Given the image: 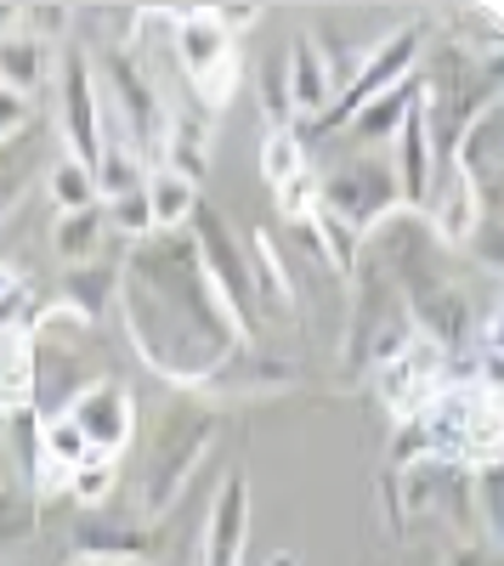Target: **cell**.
I'll list each match as a JSON object with an SVG mask.
<instances>
[{
	"label": "cell",
	"instance_id": "cell-21",
	"mask_svg": "<svg viewBox=\"0 0 504 566\" xmlns=\"http://www.w3.org/2000/svg\"><path fill=\"white\" fill-rule=\"evenodd\" d=\"M52 199H57L63 216L69 210H91V205H97V176H91L80 159H57L52 165Z\"/></svg>",
	"mask_w": 504,
	"mask_h": 566
},
{
	"label": "cell",
	"instance_id": "cell-1",
	"mask_svg": "<svg viewBox=\"0 0 504 566\" xmlns=\"http://www.w3.org/2000/svg\"><path fill=\"white\" fill-rule=\"evenodd\" d=\"M119 312L136 352L170 380H210L244 340L227 306L216 301L188 232L136 239L119 277Z\"/></svg>",
	"mask_w": 504,
	"mask_h": 566
},
{
	"label": "cell",
	"instance_id": "cell-11",
	"mask_svg": "<svg viewBox=\"0 0 504 566\" xmlns=\"http://www.w3.org/2000/svg\"><path fill=\"white\" fill-rule=\"evenodd\" d=\"M63 136H69V159H80L85 170H97L103 119H97V85H91L85 52L63 57Z\"/></svg>",
	"mask_w": 504,
	"mask_h": 566
},
{
	"label": "cell",
	"instance_id": "cell-20",
	"mask_svg": "<svg viewBox=\"0 0 504 566\" xmlns=\"http://www.w3.org/2000/svg\"><path fill=\"white\" fill-rule=\"evenodd\" d=\"M103 210L91 205V210H69V216H57V255L63 261H85L91 250H97V239H103Z\"/></svg>",
	"mask_w": 504,
	"mask_h": 566
},
{
	"label": "cell",
	"instance_id": "cell-10",
	"mask_svg": "<svg viewBox=\"0 0 504 566\" xmlns=\"http://www.w3.org/2000/svg\"><path fill=\"white\" fill-rule=\"evenodd\" d=\"M69 419H74V431L85 437V448H91V453L114 459V453L130 442L136 408H130L125 386H114V380H97V386H85V391L69 402Z\"/></svg>",
	"mask_w": 504,
	"mask_h": 566
},
{
	"label": "cell",
	"instance_id": "cell-17",
	"mask_svg": "<svg viewBox=\"0 0 504 566\" xmlns=\"http://www.w3.org/2000/svg\"><path fill=\"white\" fill-rule=\"evenodd\" d=\"M80 544H85V555H91V560H103V566H119V560H143V555H154V544H148L143 533H130V527H85V533H80Z\"/></svg>",
	"mask_w": 504,
	"mask_h": 566
},
{
	"label": "cell",
	"instance_id": "cell-8",
	"mask_svg": "<svg viewBox=\"0 0 504 566\" xmlns=\"http://www.w3.org/2000/svg\"><path fill=\"white\" fill-rule=\"evenodd\" d=\"M97 114L125 125V136L136 142V159L165 142V108H159V97H154V85L136 74L125 57L108 63V103H97Z\"/></svg>",
	"mask_w": 504,
	"mask_h": 566
},
{
	"label": "cell",
	"instance_id": "cell-15",
	"mask_svg": "<svg viewBox=\"0 0 504 566\" xmlns=\"http://www.w3.org/2000/svg\"><path fill=\"white\" fill-rule=\"evenodd\" d=\"M414 103H420V80H402V85L380 91L375 103H363V108L346 119L351 142H386V136H397V125L408 119V108H414Z\"/></svg>",
	"mask_w": 504,
	"mask_h": 566
},
{
	"label": "cell",
	"instance_id": "cell-12",
	"mask_svg": "<svg viewBox=\"0 0 504 566\" xmlns=\"http://www.w3.org/2000/svg\"><path fill=\"white\" fill-rule=\"evenodd\" d=\"M244 538H250V482L227 476L216 504H210L204 538H199V566H239L244 560Z\"/></svg>",
	"mask_w": 504,
	"mask_h": 566
},
{
	"label": "cell",
	"instance_id": "cell-19",
	"mask_svg": "<svg viewBox=\"0 0 504 566\" xmlns=\"http://www.w3.org/2000/svg\"><path fill=\"white\" fill-rule=\"evenodd\" d=\"M261 176L272 187H290L301 176V130L290 125H272V136L261 142Z\"/></svg>",
	"mask_w": 504,
	"mask_h": 566
},
{
	"label": "cell",
	"instance_id": "cell-13",
	"mask_svg": "<svg viewBox=\"0 0 504 566\" xmlns=\"http://www.w3.org/2000/svg\"><path fill=\"white\" fill-rule=\"evenodd\" d=\"M391 176H397V205L426 210V199H431V125H426L420 103L397 125V170Z\"/></svg>",
	"mask_w": 504,
	"mask_h": 566
},
{
	"label": "cell",
	"instance_id": "cell-25",
	"mask_svg": "<svg viewBox=\"0 0 504 566\" xmlns=\"http://www.w3.org/2000/svg\"><path fill=\"white\" fill-rule=\"evenodd\" d=\"M103 221H114L119 232H130V239H148L154 221H148V199H143V187H136V193H125V199H108V216H103Z\"/></svg>",
	"mask_w": 504,
	"mask_h": 566
},
{
	"label": "cell",
	"instance_id": "cell-18",
	"mask_svg": "<svg viewBox=\"0 0 504 566\" xmlns=\"http://www.w3.org/2000/svg\"><path fill=\"white\" fill-rule=\"evenodd\" d=\"M0 80H7V91L29 97L34 80H40V40H29V34H7V40H0Z\"/></svg>",
	"mask_w": 504,
	"mask_h": 566
},
{
	"label": "cell",
	"instance_id": "cell-9",
	"mask_svg": "<svg viewBox=\"0 0 504 566\" xmlns=\"http://www.w3.org/2000/svg\"><path fill=\"white\" fill-rule=\"evenodd\" d=\"M498 125H504V114H498V103H487V108L460 130V159H453V176L471 187V199H476V210H482L487 221H493V210H498V165H504Z\"/></svg>",
	"mask_w": 504,
	"mask_h": 566
},
{
	"label": "cell",
	"instance_id": "cell-14",
	"mask_svg": "<svg viewBox=\"0 0 504 566\" xmlns=\"http://www.w3.org/2000/svg\"><path fill=\"white\" fill-rule=\"evenodd\" d=\"M143 199H148V221L154 232H181L188 216L199 210V187L188 176H176L170 165H159L148 181H143Z\"/></svg>",
	"mask_w": 504,
	"mask_h": 566
},
{
	"label": "cell",
	"instance_id": "cell-4",
	"mask_svg": "<svg viewBox=\"0 0 504 566\" xmlns=\"http://www.w3.org/2000/svg\"><path fill=\"white\" fill-rule=\"evenodd\" d=\"M210 437H216V413L210 408L176 402L165 413V424L154 431V459H148V504L154 510H165L181 488H188V476H193V464L204 459Z\"/></svg>",
	"mask_w": 504,
	"mask_h": 566
},
{
	"label": "cell",
	"instance_id": "cell-24",
	"mask_svg": "<svg viewBox=\"0 0 504 566\" xmlns=\"http://www.w3.org/2000/svg\"><path fill=\"white\" fill-rule=\"evenodd\" d=\"M306 227H312V232H324L329 261H335L340 272H351V266H357V232H351V227H340V221H335V216H324V210H317Z\"/></svg>",
	"mask_w": 504,
	"mask_h": 566
},
{
	"label": "cell",
	"instance_id": "cell-23",
	"mask_svg": "<svg viewBox=\"0 0 504 566\" xmlns=\"http://www.w3.org/2000/svg\"><path fill=\"white\" fill-rule=\"evenodd\" d=\"M63 290L80 301L85 317H97V312L108 306V295H114V272H103V266H80V272H69Z\"/></svg>",
	"mask_w": 504,
	"mask_h": 566
},
{
	"label": "cell",
	"instance_id": "cell-2",
	"mask_svg": "<svg viewBox=\"0 0 504 566\" xmlns=\"http://www.w3.org/2000/svg\"><path fill=\"white\" fill-rule=\"evenodd\" d=\"M188 239H193V255H199V266H204V277H210V290H216V301L227 306V317H233V328L239 335H250L255 328V272H250V255H244V244L233 239V227L221 221V210H210L204 199H199V210L188 216Z\"/></svg>",
	"mask_w": 504,
	"mask_h": 566
},
{
	"label": "cell",
	"instance_id": "cell-26",
	"mask_svg": "<svg viewBox=\"0 0 504 566\" xmlns=\"http://www.w3.org/2000/svg\"><path fill=\"white\" fill-rule=\"evenodd\" d=\"M23 119H29V97H18V91L0 85V142L18 136V125H23Z\"/></svg>",
	"mask_w": 504,
	"mask_h": 566
},
{
	"label": "cell",
	"instance_id": "cell-16",
	"mask_svg": "<svg viewBox=\"0 0 504 566\" xmlns=\"http://www.w3.org/2000/svg\"><path fill=\"white\" fill-rule=\"evenodd\" d=\"M329 91H335L329 63L317 57L312 40H295V45H290V103L306 108V114H324V108H329Z\"/></svg>",
	"mask_w": 504,
	"mask_h": 566
},
{
	"label": "cell",
	"instance_id": "cell-22",
	"mask_svg": "<svg viewBox=\"0 0 504 566\" xmlns=\"http://www.w3.org/2000/svg\"><path fill=\"white\" fill-rule=\"evenodd\" d=\"M108 488H114V459H103V453H91L85 464L69 470V493H74L80 504H103Z\"/></svg>",
	"mask_w": 504,
	"mask_h": 566
},
{
	"label": "cell",
	"instance_id": "cell-6",
	"mask_svg": "<svg viewBox=\"0 0 504 566\" xmlns=\"http://www.w3.org/2000/svg\"><path fill=\"white\" fill-rule=\"evenodd\" d=\"M170 18H176V52H181L188 80L204 91V103H227V91H233V80H239L233 34H227L210 12H193V7H181Z\"/></svg>",
	"mask_w": 504,
	"mask_h": 566
},
{
	"label": "cell",
	"instance_id": "cell-7",
	"mask_svg": "<svg viewBox=\"0 0 504 566\" xmlns=\"http://www.w3.org/2000/svg\"><path fill=\"white\" fill-rule=\"evenodd\" d=\"M380 368V397L397 408V419H414L431 397L448 391V374H442V346L437 340H420V335H408Z\"/></svg>",
	"mask_w": 504,
	"mask_h": 566
},
{
	"label": "cell",
	"instance_id": "cell-27",
	"mask_svg": "<svg viewBox=\"0 0 504 566\" xmlns=\"http://www.w3.org/2000/svg\"><path fill=\"white\" fill-rule=\"evenodd\" d=\"M7 290H12V272H7V266H0V295H7Z\"/></svg>",
	"mask_w": 504,
	"mask_h": 566
},
{
	"label": "cell",
	"instance_id": "cell-5",
	"mask_svg": "<svg viewBox=\"0 0 504 566\" xmlns=\"http://www.w3.org/2000/svg\"><path fill=\"white\" fill-rule=\"evenodd\" d=\"M414 63H420V29H397V34H386L369 57H363V69L346 80V91H340V103H329L324 114L312 119V136H329V130H340L363 103H375L380 91H391V85H402V80H414Z\"/></svg>",
	"mask_w": 504,
	"mask_h": 566
},
{
	"label": "cell",
	"instance_id": "cell-28",
	"mask_svg": "<svg viewBox=\"0 0 504 566\" xmlns=\"http://www.w3.org/2000/svg\"><path fill=\"white\" fill-rule=\"evenodd\" d=\"M91 566H103V560H91Z\"/></svg>",
	"mask_w": 504,
	"mask_h": 566
},
{
	"label": "cell",
	"instance_id": "cell-3",
	"mask_svg": "<svg viewBox=\"0 0 504 566\" xmlns=\"http://www.w3.org/2000/svg\"><path fill=\"white\" fill-rule=\"evenodd\" d=\"M317 210L335 216L340 227H351L363 239V232L380 227L397 210V176H391V165L375 159V154H357V159L335 165L324 176V187H317Z\"/></svg>",
	"mask_w": 504,
	"mask_h": 566
}]
</instances>
